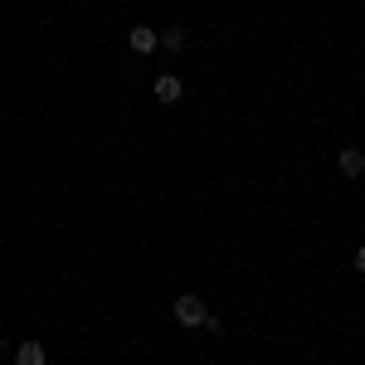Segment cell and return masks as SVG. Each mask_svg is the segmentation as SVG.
Returning <instances> with one entry per match:
<instances>
[{"instance_id": "cell-1", "label": "cell", "mask_w": 365, "mask_h": 365, "mask_svg": "<svg viewBox=\"0 0 365 365\" xmlns=\"http://www.w3.org/2000/svg\"><path fill=\"white\" fill-rule=\"evenodd\" d=\"M170 312H175L180 327H205V322H210V307H205V297H195V292H180V297L170 302Z\"/></svg>"}, {"instance_id": "cell-2", "label": "cell", "mask_w": 365, "mask_h": 365, "mask_svg": "<svg viewBox=\"0 0 365 365\" xmlns=\"http://www.w3.org/2000/svg\"><path fill=\"white\" fill-rule=\"evenodd\" d=\"M336 166H341L346 180H356V175H365V151H361V146H346V151L336 156Z\"/></svg>"}, {"instance_id": "cell-3", "label": "cell", "mask_w": 365, "mask_h": 365, "mask_svg": "<svg viewBox=\"0 0 365 365\" xmlns=\"http://www.w3.org/2000/svg\"><path fill=\"white\" fill-rule=\"evenodd\" d=\"M180 98H185V83H180V78H175V73H161V78H156V103H180Z\"/></svg>"}, {"instance_id": "cell-4", "label": "cell", "mask_w": 365, "mask_h": 365, "mask_svg": "<svg viewBox=\"0 0 365 365\" xmlns=\"http://www.w3.org/2000/svg\"><path fill=\"white\" fill-rule=\"evenodd\" d=\"M151 49H161V34L146 25H132V54H151Z\"/></svg>"}, {"instance_id": "cell-5", "label": "cell", "mask_w": 365, "mask_h": 365, "mask_svg": "<svg viewBox=\"0 0 365 365\" xmlns=\"http://www.w3.org/2000/svg\"><path fill=\"white\" fill-rule=\"evenodd\" d=\"M44 361H49V351L39 341H20L15 346V365H44Z\"/></svg>"}, {"instance_id": "cell-6", "label": "cell", "mask_w": 365, "mask_h": 365, "mask_svg": "<svg viewBox=\"0 0 365 365\" xmlns=\"http://www.w3.org/2000/svg\"><path fill=\"white\" fill-rule=\"evenodd\" d=\"M185 44H190V34H185V29H180V25L161 29V49H170V54H180V49H185Z\"/></svg>"}, {"instance_id": "cell-7", "label": "cell", "mask_w": 365, "mask_h": 365, "mask_svg": "<svg viewBox=\"0 0 365 365\" xmlns=\"http://www.w3.org/2000/svg\"><path fill=\"white\" fill-rule=\"evenodd\" d=\"M351 263H356V273H365V244L356 249V258H351Z\"/></svg>"}, {"instance_id": "cell-8", "label": "cell", "mask_w": 365, "mask_h": 365, "mask_svg": "<svg viewBox=\"0 0 365 365\" xmlns=\"http://www.w3.org/2000/svg\"><path fill=\"white\" fill-rule=\"evenodd\" d=\"M0 351H5V336H0Z\"/></svg>"}]
</instances>
